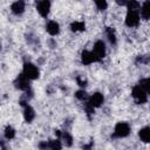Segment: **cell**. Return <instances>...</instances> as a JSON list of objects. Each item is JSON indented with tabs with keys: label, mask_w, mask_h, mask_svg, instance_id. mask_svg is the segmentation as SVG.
<instances>
[{
	"label": "cell",
	"mask_w": 150,
	"mask_h": 150,
	"mask_svg": "<svg viewBox=\"0 0 150 150\" xmlns=\"http://www.w3.org/2000/svg\"><path fill=\"white\" fill-rule=\"evenodd\" d=\"M131 132V127L128 122L124 121H120L115 124L114 127V131L111 134V138L116 139V138H125L130 135Z\"/></svg>",
	"instance_id": "1"
},
{
	"label": "cell",
	"mask_w": 150,
	"mask_h": 150,
	"mask_svg": "<svg viewBox=\"0 0 150 150\" xmlns=\"http://www.w3.org/2000/svg\"><path fill=\"white\" fill-rule=\"evenodd\" d=\"M22 74L30 81H35L40 77V69L39 67L30 62V61H26L23 62V66H22Z\"/></svg>",
	"instance_id": "2"
},
{
	"label": "cell",
	"mask_w": 150,
	"mask_h": 150,
	"mask_svg": "<svg viewBox=\"0 0 150 150\" xmlns=\"http://www.w3.org/2000/svg\"><path fill=\"white\" fill-rule=\"evenodd\" d=\"M13 84L20 91H23V93L30 91V80H28L22 73H20L19 75H16V77L13 81Z\"/></svg>",
	"instance_id": "3"
},
{
	"label": "cell",
	"mask_w": 150,
	"mask_h": 150,
	"mask_svg": "<svg viewBox=\"0 0 150 150\" xmlns=\"http://www.w3.org/2000/svg\"><path fill=\"white\" fill-rule=\"evenodd\" d=\"M139 22H141V18H139L138 11H129V9H127V14H125V18H124L125 26H128L130 28H135V27H138Z\"/></svg>",
	"instance_id": "4"
},
{
	"label": "cell",
	"mask_w": 150,
	"mask_h": 150,
	"mask_svg": "<svg viewBox=\"0 0 150 150\" xmlns=\"http://www.w3.org/2000/svg\"><path fill=\"white\" fill-rule=\"evenodd\" d=\"M93 54L96 56V59L98 61L103 60L107 55V46H105V42L103 40H96L93 45V49H91Z\"/></svg>",
	"instance_id": "5"
},
{
	"label": "cell",
	"mask_w": 150,
	"mask_h": 150,
	"mask_svg": "<svg viewBox=\"0 0 150 150\" xmlns=\"http://www.w3.org/2000/svg\"><path fill=\"white\" fill-rule=\"evenodd\" d=\"M148 93H145L138 84L134 86L131 89V96L135 100V102L137 104H144L148 102Z\"/></svg>",
	"instance_id": "6"
},
{
	"label": "cell",
	"mask_w": 150,
	"mask_h": 150,
	"mask_svg": "<svg viewBox=\"0 0 150 150\" xmlns=\"http://www.w3.org/2000/svg\"><path fill=\"white\" fill-rule=\"evenodd\" d=\"M103 102H104V95L100 91H95L88 96V100L84 103L90 105L93 109H96V108H100L103 104Z\"/></svg>",
	"instance_id": "7"
},
{
	"label": "cell",
	"mask_w": 150,
	"mask_h": 150,
	"mask_svg": "<svg viewBox=\"0 0 150 150\" xmlns=\"http://www.w3.org/2000/svg\"><path fill=\"white\" fill-rule=\"evenodd\" d=\"M50 7H52V2L48 1V0H41V1H38L35 4V9L36 12L39 13V15L41 18H47L49 15V12H50Z\"/></svg>",
	"instance_id": "8"
},
{
	"label": "cell",
	"mask_w": 150,
	"mask_h": 150,
	"mask_svg": "<svg viewBox=\"0 0 150 150\" xmlns=\"http://www.w3.org/2000/svg\"><path fill=\"white\" fill-rule=\"evenodd\" d=\"M80 59H81V63H82L83 66H90V64H93V63H95V62H98V60H97L96 56L93 54V52H91V50H87V49L82 50Z\"/></svg>",
	"instance_id": "9"
},
{
	"label": "cell",
	"mask_w": 150,
	"mask_h": 150,
	"mask_svg": "<svg viewBox=\"0 0 150 150\" xmlns=\"http://www.w3.org/2000/svg\"><path fill=\"white\" fill-rule=\"evenodd\" d=\"M55 136L59 138L63 145L66 146H71L73 145V136L66 131V130H55Z\"/></svg>",
	"instance_id": "10"
},
{
	"label": "cell",
	"mask_w": 150,
	"mask_h": 150,
	"mask_svg": "<svg viewBox=\"0 0 150 150\" xmlns=\"http://www.w3.org/2000/svg\"><path fill=\"white\" fill-rule=\"evenodd\" d=\"M45 29L50 36H56L60 33V23L57 21H55V20H48L46 22Z\"/></svg>",
	"instance_id": "11"
},
{
	"label": "cell",
	"mask_w": 150,
	"mask_h": 150,
	"mask_svg": "<svg viewBox=\"0 0 150 150\" xmlns=\"http://www.w3.org/2000/svg\"><path fill=\"white\" fill-rule=\"evenodd\" d=\"M22 115H23V120H25L26 123H32V122L35 120V116H36L34 108H33L32 105H29V104H26V105L23 107Z\"/></svg>",
	"instance_id": "12"
},
{
	"label": "cell",
	"mask_w": 150,
	"mask_h": 150,
	"mask_svg": "<svg viewBox=\"0 0 150 150\" xmlns=\"http://www.w3.org/2000/svg\"><path fill=\"white\" fill-rule=\"evenodd\" d=\"M25 11H26V2L25 1L18 0L11 5V12L14 15H21L25 13Z\"/></svg>",
	"instance_id": "13"
},
{
	"label": "cell",
	"mask_w": 150,
	"mask_h": 150,
	"mask_svg": "<svg viewBox=\"0 0 150 150\" xmlns=\"http://www.w3.org/2000/svg\"><path fill=\"white\" fill-rule=\"evenodd\" d=\"M138 13L141 19H143L144 21H148L150 18V1H144L143 4H141Z\"/></svg>",
	"instance_id": "14"
},
{
	"label": "cell",
	"mask_w": 150,
	"mask_h": 150,
	"mask_svg": "<svg viewBox=\"0 0 150 150\" xmlns=\"http://www.w3.org/2000/svg\"><path fill=\"white\" fill-rule=\"evenodd\" d=\"M138 138L145 144L150 142V128L148 125H145L138 130Z\"/></svg>",
	"instance_id": "15"
},
{
	"label": "cell",
	"mask_w": 150,
	"mask_h": 150,
	"mask_svg": "<svg viewBox=\"0 0 150 150\" xmlns=\"http://www.w3.org/2000/svg\"><path fill=\"white\" fill-rule=\"evenodd\" d=\"M63 144L59 138H50L47 141V150H62Z\"/></svg>",
	"instance_id": "16"
},
{
	"label": "cell",
	"mask_w": 150,
	"mask_h": 150,
	"mask_svg": "<svg viewBox=\"0 0 150 150\" xmlns=\"http://www.w3.org/2000/svg\"><path fill=\"white\" fill-rule=\"evenodd\" d=\"M105 36L109 41L110 45H116L117 42V36H116V32L112 27H107L105 28Z\"/></svg>",
	"instance_id": "17"
},
{
	"label": "cell",
	"mask_w": 150,
	"mask_h": 150,
	"mask_svg": "<svg viewBox=\"0 0 150 150\" xmlns=\"http://www.w3.org/2000/svg\"><path fill=\"white\" fill-rule=\"evenodd\" d=\"M70 30L74 33H79V32H83L86 30V23L83 21H73L69 26Z\"/></svg>",
	"instance_id": "18"
},
{
	"label": "cell",
	"mask_w": 150,
	"mask_h": 150,
	"mask_svg": "<svg viewBox=\"0 0 150 150\" xmlns=\"http://www.w3.org/2000/svg\"><path fill=\"white\" fill-rule=\"evenodd\" d=\"M15 135H16V130H15L12 125H7V127L4 129V136H5V138H6L7 141L13 139V138L15 137Z\"/></svg>",
	"instance_id": "19"
},
{
	"label": "cell",
	"mask_w": 150,
	"mask_h": 150,
	"mask_svg": "<svg viewBox=\"0 0 150 150\" xmlns=\"http://www.w3.org/2000/svg\"><path fill=\"white\" fill-rule=\"evenodd\" d=\"M137 84H138L145 93L149 94V91H150V79H149V77H143V79H141Z\"/></svg>",
	"instance_id": "20"
},
{
	"label": "cell",
	"mask_w": 150,
	"mask_h": 150,
	"mask_svg": "<svg viewBox=\"0 0 150 150\" xmlns=\"http://www.w3.org/2000/svg\"><path fill=\"white\" fill-rule=\"evenodd\" d=\"M94 5H95L96 9L100 12H103L108 8V2L105 0H96V1H94Z\"/></svg>",
	"instance_id": "21"
},
{
	"label": "cell",
	"mask_w": 150,
	"mask_h": 150,
	"mask_svg": "<svg viewBox=\"0 0 150 150\" xmlns=\"http://www.w3.org/2000/svg\"><path fill=\"white\" fill-rule=\"evenodd\" d=\"M88 94H87V91L84 90V89H80V90H77L76 93H75V97L79 100V101H82V102H86L87 100H88Z\"/></svg>",
	"instance_id": "22"
},
{
	"label": "cell",
	"mask_w": 150,
	"mask_h": 150,
	"mask_svg": "<svg viewBox=\"0 0 150 150\" xmlns=\"http://www.w3.org/2000/svg\"><path fill=\"white\" fill-rule=\"evenodd\" d=\"M1 145H2V141L0 139V146H1Z\"/></svg>",
	"instance_id": "23"
},
{
	"label": "cell",
	"mask_w": 150,
	"mask_h": 150,
	"mask_svg": "<svg viewBox=\"0 0 150 150\" xmlns=\"http://www.w3.org/2000/svg\"><path fill=\"white\" fill-rule=\"evenodd\" d=\"M0 50H1V43H0Z\"/></svg>",
	"instance_id": "24"
}]
</instances>
